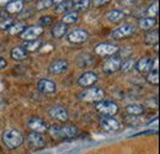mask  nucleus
<instances>
[{"mask_svg": "<svg viewBox=\"0 0 160 154\" xmlns=\"http://www.w3.org/2000/svg\"><path fill=\"white\" fill-rule=\"evenodd\" d=\"M1 139H2V143L5 144V147L10 151H14L16 148H19L21 144L23 143V136L19 130H15V128H9L6 130L2 136H1Z\"/></svg>", "mask_w": 160, "mask_h": 154, "instance_id": "obj_1", "label": "nucleus"}, {"mask_svg": "<svg viewBox=\"0 0 160 154\" xmlns=\"http://www.w3.org/2000/svg\"><path fill=\"white\" fill-rule=\"evenodd\" d=\"M49 135L52 136V138L54 139H69V138H74L78 135V130L75 126L72 125H67V126H51L48 127L47 131Z\"/></svg>", "mask_w": 160, "mask_h": 154, "instance_id": "obj_2", "label": "nucleus"}, {"mask_svg": "<svg viewBox=\"0 0 160 154\" xmlns=\"http://www.w3.org/2000/svg\"><path fill=\"white\" fill-rule=\"evenodd\" d=\"M79 100L86 101V102H99L102 101L105 97V91L99 86H89L85 88L79 95Z\"/></svg>", "mask_w": 160, "mask_h": 154, "instance_id": "obj_3", "label": "nucleus"}, {"mask_svg": "<svg viewBox=\"0 0 160 154\" xmlns=\"http://www.w3.org/2000/svg\"><path fill=\"white\" fill-rule=\"evenodd\" d=\"M95 109L102 116H115L118 112V105L113 101H99L96 102Z\"/></svg>", "mask_w": 160, "mask_h": 154, "instance_id": "obj_4", "label": "nucleus"}, {"mask_svg": "<svg viewBox=\"0 0 160 154\" xmlns=\"http://www.w3.org/2000/svg\"><path fill=\"white\" fill-rule=\"evenodd\" d=\"M118 52V47L112 43H100L95 47V53L102 58H110Z\"/></svg>", "mask_w": 160, "mask_h": 154, "instance_id": "obj_5", "label": "nucleus"}, {"mask_svg": "<svg viewBox=\"0 0 160 154\" xmlns=\"http://www.w3.org/2000/svg\"><path fill=\"white\" fill-rule=\"evenodd\" d=\"M101 128L106 132H117L121 128V123L112 116H102L100 118Z\"/></svg>", "mask_w": 160, "mask_h": 154, "instance_id": "obj_6", "label": "nucleus"}, {"mask_svg": "<svg viewBox=\"0 0 160 154\" xmlns=\"http://www.w3.org/2000/svg\"><path fill=\"white\" fill-rule=\"evenodd\" d=\"M136 32V27L133 25H129V23H126V25H122L118 28H116L112 33H111V37L116 41H120V39L127 38L132 35H134Z\"/></svg>", "mask_w": 160, "mask_h": 154, "instance_id": "obj_7", "label": "nucleus"}, {"mask_svg": "<svg viewBox=\"0 0 160 154\" xmlns=\"http://www.w3.org/2000/svg\"><path fill=\"white\" fill-rule=\"evenodd\" d=\"M27 126L28 128L32 131V132H36V133H44L48 131V125L46 121H43L40 117H31L27 122Z\"/></svg>", "mask_w": 160, "mask_h": 154, "instance_id": "obj_8", "label": "nucleus"}, {"mask_svg": "<svg viewBox=\"0 0 160 154\" xmlns=\"http://www.w3.org/2000/svg\"><path fill=\"white\" fill-rule=\"evenodd\" d=\"M43 27L37 25V26H30L27 28L23 30V32L21 33V38L25 39V41H33V39H37L43 33Z\"/></svg>", "mask_w": 160, "mask_h": 154, "instance_id": "obj_9", "label": "nucleus"}, {"mask_svg": "<svg viewBox=\"0 0 160 154\" xmlns=\"http://www.w3.org/2000/svg\"><path fill=\"white\" fill-rule=\"evenodd\" d=\"M121 64H122V59L118 57H110L103 64V73L107 75H111L113 73H116L117 70H120Z\"/></svg>", "mask_w": 160, "mask_h": 154, "instance_id": "obj_10", "label": "nucleus"}, {"mask_svg": "<svg viewBox=\"0 0 160 154\" xmlns=\"http://www.w3.org/2000/svg\"><path fill=\"white\" fill-rule=\"evenodd\" d=\"M48 114H49L51 117L56 118V120L59 121V122H67L68 118H69V115H68L67 109L63 107V106H60V105H54V106L49 107Z\"/></svg>", "mask_w": 160, "mask_h": 154, "instance_id": "obj_11", "label": "nucleus"}, {"mask_svg": "<svg viewBox=\"0 0 160 154\" xmlns=\"http://www.w3.org/2000/svg\"><path fill=\"white\" fill-rule=\"evenodd\" d=\"M67 39L73 44H80L89 39V32L85 30H74L67 36Z\"/></svg>", "mask_w": 160, "mask_h": 154, "instance_id": "obj_12", "label": "nucleus"}, {"mask_svg": "<svg viewBox=\"0 0 160 154\" xmlns=\"http://www.w3.org/2000/svg\"><path fill=\"white\" fill-rule=\"evenodd\" d=\"M68 67H69V64L65 59H57L49 64L48 70L51 74H62L68 70Z\"/></svg>", "mask_w": 160, "mask_h": 154, "instance_id": "obj_13", "label": "nucleus"}, {"mask_svg": "<svg viewBox=\"0 0 160 154\" xmlns=\"http://www.w3.org/2000/svg\"><path fill=\"white\" fill-rule=\"evenodd\" d=\"M99 80L98 74L92 73V72H86L84 74H81L78 79V84L80 86H84V88H89V86H92L96 81Z\"/></svg>", "mask_w": 160, "mask_h": 154, "instance_id": "obj_14", "label": "nucleus"}, {"mask_svg": "<svg viewBox=\"0 0 160 154\" xmlns=\"http://www.w3.org/2000/svg\"><path fill=\"white\" fill-rule=\"evenodd\" d=\"M37 89L42 94H53L57 90V85L49 79H41L37 84Z\"/></svg>", "mask_w": 160, "mask_h": 154, "instance_id": "obj_15", "label": "nucleus"}, {"mask_svg": "<svg viewBox=\"0 0 160 154\" xmlns=\"http://www.w3.org/2000/svg\"><path fill=\"white\" fill-rule=\"evenodd\" d=\"M134 68H136L139 73H142V74L149 73V72L153 69V59H152L150 57L140 58L138 62H136Z\"/></svg>", "mask_w": 160, "mask_h": 154, "instance_id": "obj_16", "label": "nucleus"}, {"mask_svg": "<svg viewBox=\"0 0 160 154\" xmlns=\"http://www.w3.org/2000/svg\"><path fill=\"white\" fill-rule=\"evenodd\" d=\"M27 142L32 148H43L46 146V139L41 133H36V132H31L27 136Z\"/></svg>", "mask_w": 160, "mask_h": 154, "instance_id": "obj_17", "label": "nucleus"}, {"mask_svg": "<svg viewBox=\"0 0 160 154\" xmlns=\"http://www.w3.org/2000/svg\"><path fill=\"white\" fill-rule=\"evenodd\" d=\"M5 10L9 14H19L23 10V1L22 0H12L6 5Z\"/></svg>", "mask_w": 160, "mask_h": 154, "instance_id": "obj_18", "label": "nucleus"}, {"mask_svg": "<svg viewBox=\"0 0 160 154\" xmlns=\"http://www.w3.org/2000/svg\"><path fill=\"white\" fill-rule=\"evenodd\" d=\"M67 32H68V25H65L63 22L56 23L54 27L52 28V35L54 38H62Z\"/></svg>", "mask_w": 160, "mask_h": 154, "instance_id": "obj_19", "label": "nucleus"}, {"mask_svg": "<svg viewBox=\"0 0 160 154\" xmlns=\"http://www.w3.org/2000/svg\"><path fill=\"white\" fill-rule=\"evenodd\" d=\"M74 6V1L73 0H64L59 4H57V6L54 8V13L56 14H63L67 11H70Z\"/></svg>", "mask_w": 160, "mask_h": 154, "instance_id": "obj_20", "label": "nucleus"}, {"mask_svg": "<svg viewBox=\"0 0 160 154\" xmlns=\"http://www.w3.org/2000/svg\"><path fill=\"white\" fill-rule=\"evenodd\" d=\"M126 114L129 116H140L144 114V107L138 104H133V105H128L126 107Z\"/></svg>", "mask_w": 160, "mask_h": 154, "instance_id": "obj_21", "label": "nucleus"}, {"mask_svg": "<svg viewBox=\"0 0 160 154\" xmlns=\"http://www.w3.org/2000/svg\"><path fill=\"white\" fill-rule=\"evenodd\" d=\"M106 18L110 22H120L124 19V13L121 10H110L106 14Z\"/></svg>", "mask_w": 160, "mask_h": 154, "instance_id": "obj_22", "label": "nucleus"}, {"mask_svg": "<svg viewBox=\"0 0 160 154\" xmlns=\"http://www.w3.org/2000/svg\"><path fill=\"white\" fill-rule=\"evenodd\" d=\"M155 23H157V20L154 19V18H143V19H140L139 22H138L139 27L142 30H144V31L152 30V28L155 26Z\"/></svg>", "mask_w": 160, "mask_h": 154, "instance_id": "obj_23", "label": "nucleus"}, {"mask_svg": "<svg viewBox=\"0 0 160 154\" xmlns=\"http://www.w3.org/2000/svg\"><path fill=\"white\" fill-rule=\"evenodd\" d=\"M11 58L16 62H21V60L27 58V52L22 47H15L11 51Z\"/></svg>", "mask_w": 160, "mask_h": 154, "instance_id": "obj_24", "label": "nucleus"}, {"mask_svg": "<svg viewBox=\"0 0 160 154\" xmlns=\"http://www.w3.org/2000/svg\"><path fill=\"white\" fill-rule=\"evenodd\" d=\"M41 41L40 39H33V41H26L22 46V48L26 51V52H35L37 49H40L41 47Z\"/></svg>", "mask_w": 160, "mask_h": 154, "instance_id": "obj_25", "label": "nucleus"}, {"mask_svg": "<svg viewBox=\"0 0 160 154\" xmlns=\"http://www.w3.org/2000/svg\"><path fill=\"white\" fill-rule=\"evenodd\" d=\"M25 28H26V27H25V23H22V22H16V23H12V25L8 28V33H9L10 36H16V35H19V33L21 35Z\"/></svg>", "mask_w": 160, "mask_h": 154, "instance_id": "obj_26", "label": "nucleus"}, {"mask_svg": "<svg viewBox=\"0 0 160 154\" xmlns=\"http://www.w3.org/2000/svg\"><path fill=\"white\" fill-rule=\"evenodd\" d=\"M78 20H79V14L77 11H70L62 18V22L65 25H70V23H75Z\"/></svg>", "mask_w": 160, "mask_h": 154, "instance_id": "obj_27", "label": "nucleus"}, {"mask_svg": "<svg viewBox=\"0 0 160 154\" xmlns=\"http://www.w3.org/2000/svg\"><path fill=\"white\" fill-rule=\"evenodd\" d=\"M158 37H159V31L158 30L152 31V32H149L144 36V42L147 44H154V43L157 44L158 43Z\"/></svg>", "mask_w": 160, "mask_h": 154, "instance_id": "obj_28", "label": "nucleus"}, {"mask_svg": "<svg viewBox=\"0 0 160 154\" xmlns=\"http://www.w3.org/2000/svg\"><path fill=\"white\" fill-rule=\"evenodd\" d=\"M90 8V0H79L74 4L73 9H75L77 13H81V11H86Z\"/></svg>", "mask_w": 160, "mask_h": 154, "instance_id": "obj_29", "label": "nucleus"}, {"mask_svg": "<svg viewBox=\"0 0 160 154\" xmlns=\"http://www.w3.org/2000/svg\"><path fill=\"white\" fill-rule=\"evenodd\" d=\"M147 81L152 85H158L159 84V72L152 69L147 75Z\"/></svg>", "mask_w": 160, "mask_h": 154, "instance_id": "obj_30", "label": "nucleus"}, {"mask_svg": "<svg viewBox=\"0 0 160 154\" xmlns=\"http://www.w3.org/2000/svg\"><path fill=\"white\" fill-rule=\"evenodd\" d=\"M134 65H136V62L133 59H127V60L122 62L120 70H122L123 73H128V72H131L134 68Z\"/></svg>", "mask_w": 160, "mask_h": 154, "instance_id": "obj_31", "label": "nucleus"}, {"mask_svg": "<svg viewBox=\"0 0 160 154\" xmlns=\"http://www.w3.org/2000/svg\"><path fill=\"white\" fill-rule=\"evenodd\" d=\"M158 11H159V3L158 1H154L148 9H147V15L149 18H155L158 16Z\"/></svg>", "mask_w": 160, "mask_h": 154, "instance_id": "obj_32", "label": "nucleus"}, {"mask_svg": "<svg viewBox=\"0 0 160 154\" xmlns=\"http://www.w3.org/2000/svg\"><path fill=\"white\" fill-rule=\"evenodd\" d=\"M52 5H53V1H52V0H40V1L36 4V9H37L38 11H41V10L52 8Z\"/></svg>", "mask_w": 160, "mask_h": 154, "instance_id": "obj_33", "label": "nucleus"}, {"mask_svg": "<svg viewBox=\"0 0 160 154\" xmlns=\"http://www.w3.org/2000/svg\"><path fill=\"white\" fill-rule=\"evenodd\" d=\"M14 23V20L12 19H2L0 21V30H8L11 25Z\"/></svg>", "mask_w": 160, "mask_h": 154, "instance_id": "obj_34", "label": "nucleus"}, {"mask_svg": "<svg viewBox=\"0 0 160 154\" xmlns=\"http://www.w3.org/2000/svg\"><path fill=\"white\" fill-rule=\"evenodd\" d=\"M52 23V18L51 16H42L40 19V26L44 27V26H49Z\"/></svg>", "mask_w": 160, "mask_h": 154, "instance_id": "obj_35", "label": "nucleus"}, {"mask_svg": "<svg viewBox=\"0 0 160 154\" xmlns=\"http://www.w3.org/2000/svg\"><path fill=\"white\" fill-rule=\"evenodd\" d=\"M111 0H94L92 1V5L94 6H102V5H106L108 4Z\"/></svg>", "mask_w": 160, "mask_h": 154, "instance_id": "obj_36", "label": "nucleus"}, {"mask_svg": "<svg viewBox=\"0 0 160 154\" xmlns=\"http://www.w3.org/2000/svg\"><path fill=\"white\" fill-rule=\"evenodd\" d=\"M158 133V131L157 130H149V131H144V132H139V133H137V135H133L132 137H134V136H147V135H157Z\"/></svg>", "mask_w": 160, "mask_h": 154, "instance_id": "obj_37", "label": "nucleus"}, {"mask_svg": "<svg viewBox=\"0 0 160 154\" xmlns=\"http://www.w3.org/2000/svg\"><path fill=\"white\" fill-rule=\"evenodd\" d=\"M6 67H8V62L4 58L0 57V70H4Z\"/></svg>", "mask_w": 160, "mask_h": 154, "instance_id": "obj_38", "label": "nucleus"}, {"mask_svg": "<svg viewBox=\"0 0 160 154\" xmlns=\"http://www.w3.org/2000/svg\"><path fill=\"white\" fill-rule=\"evenodd\" d=\"M10 1H12V0H0V6H6Z\"/></svg>", "mask_w": 160, "mask_h": 154, "instance_id": "obj_39", "label": "nucleus"}, {"mask_svg": "<svg viewBox=\"0 0 160 154\" xmlns=\"http://www.w3.org/2000/svg\"><path fill=\"white\" fill-rule=\"evenodd\" d=\"M52 1H53V4H59V3L64 1V0H52Z\"/></svg>", "mask_w": 160, "mask_h": 154, "instance_id": "obj_40", "label": "nucleus"}, {"mask_svg": "<svg viewBox=\"0 0 160 154\" xmlns=\"http://www.w3.org/2000/svg\"><path fill=\"white\" fill-rule=\"evenodd\" d=\"M22 1H25V0H22ZM26 1H32V0H26Z\"/></svg>", "mask_w": 160, "mask_h": 154, "instance_id": "obj_41", "label": "nucleus"}]
</instances>
